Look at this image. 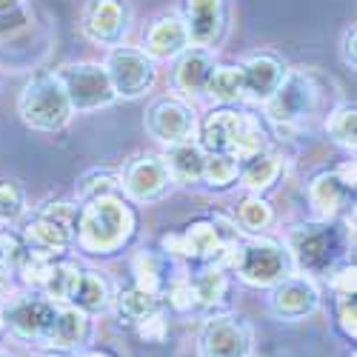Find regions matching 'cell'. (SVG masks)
<instances>
[{
    "instance_id": "obj_28",
    "label": "cell",
    "mask_w": 357,
    "mask_h": 357,
    "mask_svg": "<svg viewBox=\"0 0 357 357\" xmlns=\"http://www.w3.org/2000/svg\"><path fill=\"white\" fill-rule=\"evenodd\" d=\"M203 95L209 100H215L218 106H237L246 98L241 66H215Z\"/></svg>"
},
{
    "instance_id": "obj_34",
    "label": "cell",
    "mask_w": 357,
    "mask_h": 357,
    "mask_svg": "<svg viewBox=\"0 0 357 357\" xmlns=\"http://www.w3.org/2000/svg\"><path fill=\"white\" fill-rule=\"evenodd\" d=\"M29 215L26 203V189L15 177H3L0 181V226H17Z\"/></svg>"
},
{
    "instance_id": "obj_43",
    "label": "cell",
    "mask_w": 357,
    "mask_h": 357,
    "mask_svg": "<svg viewBox=\"0 0 357 357\" xmlns=\"http://www.w3.org/2000/svg\"><path fill=\"white\" fill-rule=\"evenodd\" d=\"M0 357H15V354H12L9 349H0Z\"/></svg>"
},
{
    "instance_id": "obj_21",
    "label": "cell",
    "mask_w": 357,
    "mask_h": 357,
    "mask_svg": "<svg viewBox=\"0 0 357 357\" xmlns=\"http://www.w3.org/2000/svg\"><path fill=\"white\" fill-rule=\"evenodd\" d=\"M143 52L152 57V61H174L181 52H186L192 46L189 32H186V23L181 15H160L152 20V26L146 29V38H143Z\"/></svg>"
},
{
    "instance_id": "obj_31",
    "label": "cell",
    "mask_w": 357,
    "mask_h": 357,
    "mask_svg": "<svg viewBox=\"0 0 357 357\" xmlns=\"http://www.w3.org/2000/svg\"><path fill=\"white\" fill-rule=\"evenodd\" d=\"M234 223L243 234H263L275 223V212L269 200L263 195H246L241 203H237V212H234Z\"/></svg>"
},
{
    "instance_id": "obj_25",
    "label": "cell",
    "mask_w": 357,
    "mask_h": 357,
    "mask_svg": "<svg viewBox=\"0 0 357 357\" xmlns=\"http://www.w3.org/2000/svg\"><path fill=\"white\" fill-rule=\"evenodd\" d=\"M203 158H206V152L197 146V140L166 146L163 160H166V169L172 174L174 186H195V183H200V177H203Z\"/></svg>"
},
{
    "instance_id": "obj_39",
    "label": "cell",
    "mask_w": 357,
    "mask_h": 357,
    "mask_svg": "<svg viewBox=\"0 0 357 357\" xmlns=\"http://www.w3.org/2000/svg\"><path fill=\"white\" fill-rule=\"evenodd\" d=\"M354 43H357V26H346V32H343V40H340V57H343V63L346 66H357V52H354Z\"/></svg>"
},
{
    "instance_id": "obj_12",
    "label": "cell",
    "mask_w": 357,
    "mask_h": 357,
    "mask_svg": "<svg viewBox=\"0 0 357 357\" xmlns=\"http://www.w3.org/2000/svg\"><path fill=\"white\" fill-rule=\"evenodd\" d=\"M121 186H123V197L126 200L146 206V203L163 200L174 189V181H172V174L166 169L163 155L143 152V155H135V158H129L123 163Z\"/></svg>"
},
{
    "instance_id": "obj_14",
    "label": "cell",
    "mask_w": 357,
    "mask_h": 357,
    "mask_svg": "<svg viewBox=\"0 0 357 357\" xmlns=\"http://www.w3.org/2000/svg\"><path fill=\"white\" fill-rule=\"evenodd\" d=\"M252 326L237 314H209L197 335V357H249Z\"/></svg>"
},
{
    "instance_id": "obj_15",
    "label": "cell",
    "mask_w": 357,
    "mask_h": 357,
    "mask_svg": "<svg viewBox=\"0 0 357 357\" xmlns=\"http://www.w3.org/2000/svg\"><path fill=\"white\" fill-rule=\"evenodd\" d=\"M146 132L155 140L172 146V143H186L195 140L197 132V114L192 103H186L177 95H160L149 103L146 117H143Z\"/></svg>"
},
{
    "instance_id": "obj_35",
    "label": "cell",
    "mask_w": 357,
    "mask_h": 357,
    "mask_svg": "<svg viewBox=\"0 0 357 357\" xmlns=\"http://www.w3.org/2000/svg\"><path fill=\"white\" fill-rule=\"evenodd\" d=\"M163 303L177 312V314H189V312H197V297H195V289H192V280L186 272H177L166 280L163 286Z\"/></svg>"
},
{
    "instance_id": "obj_40",
    "label": "cell",
    "mask_w": 357,
    "mask_h": 357,
    "mask_svg": "<svg viewBox=\"0 0 357 357\" xmlns=\"http://www.w3.org/2000/svg\"><path fill=\"white\" fill-rule=\"evenodd\" d=\"M75 357H114V354H109L103 349H89V351H77Z\"/></svg>"
},
{
    "instance_id": "obj_5",
    "label": "cell",
    "mask_w": 357,
    "mask_h": 357,
    "mask_svg": "<svg viewBox=\"0 0 357 357\" xmlns=\"http://www.w3.org/2000/svg\"><path fill=\"white\" fill-rule=\"evenodd\" d=\"M197 146L203 152H229L237 160H243L260 149H266V132L252 114L234 109V106H218L197 123Z\"/></svg>"
},
{
    "instance_id": "obj_8",
    "label": "cell",
    "mask_w": 357,
    "mask_h": 357,
    "mask_svg": "<svg viewBox=\"0 0 357 357\" xmlns=\"http://www.w3.org/2000/svg\"><path fill=\"white\" fill-rule=\"evenodd\" d=\"M57 306L61 303L49 301L46 294H40L35 289H23V291H12V294L6 291V301L0 303L3 329H9V335H15L17 340L38 343L46 349Z\"/></svg>"
},
{
    "instance_id": "obj_6",
    "label": "cell",
    "mask_w": 357,
    "mask_h": 357,
    "mask_svg": "<svg viewBox=\"0 0 357 357\" xmlns=\"http://www.w3.org/2000/svg\"><path fill=\"white\" fill-rule=\"evenodd\" d=\"M17 112H20V121L35 132H61L75 117L61 77L49 69L35 72L26 80L17 100Z\"/></svg>"
},
{
    "instance_id": "obj_10",
    "label": "cell",
    "mask_w": 357,
    "mask_h": 357,
    "mask_svg": "<svg viewBox=\"0 0 357 357\" xmlns=\"http://www.w3.org/2000/svg\"><path fill=\"white\" fill-rule=\"evenodd\" d=\"M57 77H61L66 89V98L75 114L100 112L117 103V95H114L103 63H66L57 69Z\"/></svg>"
},
{
    "instance_id": "obj_13",
    "label": "cell",
    "mask_w": 357,
    "mask_h": 357,
    "mask_svg": "<svg viewBox=\"0 0 357 357\" xmlns=\"http://www.w3.org/2000/svg\"><path fill=\"white\" fill-rule=\"evenodd\" d=\"M229 246L231 243L223 241L212 220H195L183 231H172L163 237L166 255L197 263V266H220V269H223V257Z\"/></svg>"
},
{
    "instance_id": "obj_42",
    "label": "cell",
    "mask_w": 357,
    "mask_h": 357,
    "mask_svg": "<svg viewBox=\"0 0 357 357\" xmlns=\"http://www.w3.org/2000/svg\"><path fill=\"white\" fill-rule=\"evenodd\" d=\"M15 6V0H0V12H6V9H12Z\"/></svg>"
},
{
    "instance_id": "obj_16",
    "label": "cell",
    "mask_w": 357,
    "mask_h": 357,
    "mask_svg": "<svg viewBox=\"0 0 357 357\" xmlns=\"http://www.w3.org/2000/svg\"><path fill=\"white\" fill-rule=\"evenodd\" d=\"M320 309V286L314 278L291 272L269 286V314L280 323H301Z\"/></svg>"
},
{
    "instance_id": "obj_11",
    "label": "cell",
    "mask_w": 357,
    "mask_h": 357,
    "mask_svg": "<svg viewBox=\"0 0 357 357\" xmlns=\"http://www.w3.org/2000/svg\"><path fill=\"white\" fill-rule=\"evenodd\" d=\"M306 195L314 220L343 218L349 209H354V160H346L337 169L317 172L306 186Z\"/></svg>"
},
{
    "instance_id": "obj_1",
    "label": "cell",
    "mask_w": 357,
    "mask_h": 357,
    "mask_svg": "<svg viewBox=\"0 0 357 357\" xmlns=\"http://www.w3.org/2000/svg\"><path fill=\"white\" fill-rule=\"evenodd\" d=\"M354 243V212L346 220H306L289 229L286 252L291 269L309 278H329L340 263H346L349 246Z\"/></svg>"
},
{
    "instance_id": "obj_29",
    "label": "cell",
    "mask_w": 357,
    "mask_h": 357,
    "mask_svg": "<svg viewBox=\"0 0 357 357\" xmlns=\"http://www.w3.org/2000/svg\"><path fill=\"white\" fill-rule=\"evenodd\" d=\"M326 135H329V140L335 146L346 149V152H354V146H357V106H354V100H343L329 109V114H326Z\"/></svg>"
},
{
    "instance_id": "obj_9",
    "label": "cell",
    "mask_w": 357,
    "mask_h": 357,
    "mask_svg": "<svg viewBox=\"0 0 357 357\" xmlns=\"http://www.w3.org/2000/svg\"><path fill=\"white\" fill-rule=\"evenodd\" d=\"M103 69L112 80L117 100L121 98L123 100H137L146 92H152V86L158 80V61H152L143 49L126 46V43L109 49Z\"/></svg>"
},
{
    "instance_id": "obj_37",
    "label": "cell",
    "mask_w": 357,
    "mask_h": 357,
    "mask_svg": "<svg viewBox=\"0 0 357 357\" xmlns=\"http://www.w3.org/2000/svg\"><path fill=\"white\" fill-rule=\"evenodd\" d=\"M335 294V314L337 326L349 340L357 337V306H354V291H332Z\"/></svg>"
},
{
    "instance_id": "obj_44",
    "label": "cell",
    "mask_w": 357,
    "mask_h": 357,
    "mask_svg": "<svg viewBox=\"0 0 357 357\" xmlns=\"http://www.w3.org/2000/svg\"><path fill=\"white\" fill-rule=\"evenodd\" d=\"M3 294H6V286H3V283H0V297H3Z\"/></svg>"
},
{
    "instance_id": "obj_4",
    "label": "cell",
    "mask_w": 357,
    "mask_h": 357,
    "mask_svg": "<svg viewBox=\"0 0 357 357\" xmlns=\"http://www.w3.org/2000/svg\"><path fill=\"white\" fill-rule=\"evenodd\" d=\"M223 269L234 272L237 280L255 289H269L286 275H291V260L280 241L266 234H241L237 241L226 249Z\"/></svg>"
},
{
    "instance_id": "obj_33",
    "label": "cell",
    "mask_w": 357,
    "mask_h": 357,
    "mask_svg": "<svg viewBox=\"0 0 357 357\" xmlns=\"http://www.w3.org/2000/svg\"><path fill=\"white\" fill-rule=\"evenodd\" d=\"M77 200L86 203L92 197H100V195H123V186H121V172H112V169H89L77 177Z\"/></svg>"
},
{
    "instance_id": "obj_26",
    "label": "cell",
    "mask_w": 357,
    "mask_h": 357,
    "mask_svg": "<svg viewBox=\"0 0 357 357\" xmlns=\"http://www.w3.org/2000/svg\"><path fill=\"white\" fill-rule=\"evenodd\" d=\"M112 309L114 314L121 317V323H129V326H137L140 320L152 317L158 312L166 309L163 303V294H155V291H146L140 286H129V289H121L114 297H112Z\"/></svg>"
},
{
    "instance_id": "obj_2",
    "label": "cell",
    "mask_w": 357,
    "mask_h": 357,
    "mask_svg": "<svg viewBox=\"0 0 357 357\" xmlns=\"http://www.w3.org/2000/svg\"><path fill=\"white\" fill-rule=\"evenodd\" d=\"M137 229V215L123 195H100L80 206L75 243L89 255L121 252Z\"/></svg>"
},
{
    "instance_id": "obj_46",
    "label": "cell",
    "mask_w": 357,
    "mask_h": 357,
    "mask_svg": "<svg viewBox=\"0 0 357 357\" xmlns=\"http://www.w3.org/2000/svg\"><path fill=\"white\" fill-rule=\"evenodd\" d=\"M249 357H255V354H249Z\"/></svg>"
},
{
    "instance_id": "obj_18",
    "label": "cell",
    "mask_w": 357,
    "mask_h": 357,
    "mask_svg": "<svg viewBox=\"0 0 357 357\" xmlns=\"http://www.w3.org/2000/svg\"><path fill=\"white\" fill-rule=\"evenodd\" d=\"M289 66L286 61L278 54V52H252L243 57L241 63V75H243V89H246V98L257 100V103H266L275 92L278 86L283 83Z\"/></svg>"
},
{
    "instance_id": "obj_19",
    "label": "cell",
    "mask_w": 357,
    "mask_h": 357,
    "mask_svg": "<svg viewBox=\"0 0 357 357\" xmlns=\"http://www.w3.org/2000/svg\"><path fill=\"white\" fill-rule=\"evenodd\" d=\"M226 0H183V23L192 46L212 49L226 32Z\"/></svg>"
},
{
    "instance_id": "obj_36",
    "label": "cell",
    "mask_w": 357,
    "mask_h": 357,
    "mask_svg": "<svg viewBox=\"0 0 357 357\" xmlns=\"http://www.w3.org/2000/svg\"><path fill=\"white\" fill-rule=\"evenodd\" d=\"M26 246L20 241V234L15 231H0V283L9 289V283L15 280V269L23 257Z\"/></svg>"
},
{
    "instance_id": "obj_30",
    "label": "cell",
    "mask_w": 357,
    "mask_h": 357,
    "mask_svg": "<svg viewBox=\"0 0 357 357\" xmlns=\"http://www.w3.org/2000/svg\"><path fill=\"white\" fill-rule=\"evenodd\" d=\"M172 275H166V257L158 255V252H137L132 257V283L146 289V291H155V294H163V286Z\"/></svg>"
},
{
    "instance_id": "obj_24",
    "label": "cell",
    "mask_w": 357,
    "mask_h": 357,
    "mask_svg": "<svg viewBox=\"0 0 357 357\" xmlns=\"http://www.w3.org/2000/svg\"><path fill=\"white\" fill-rule=\"evenodd\" d=\"M112 297H114V291H112L109 280H106L100 272H95V269H80L77 283H75V289H72V294H69L66 303L75 306V309H80V312H86L89 317H92V314H103V312L112 309Z\"/></svg>"
},
{
    "instance_id": "obj_32",
    "label": "cell",
    "mask_w": 357,
    "mask_h": 357,
    "mask_svg": "<svg viewBox=\"0 0 357 357\" xmlns=\"http://www.w3.org/2000/svg\"><path fill=\"white\" fill-rule=\"evenodd\" d=\"M237 174H241V160H237L234 155H229V152H206L200 183L223 192V189L237 183Z\"/></svg>"
},
{
    "instance_id": "obj_41",
    "label": "cell",
    "mask_w": 357,
    "mask_h": 357,
    "mask_svg": "<svg viewBox=\"0 0 357 357\" xmlns=\"http://www.w3.org/2000/svg\"><path fill=\"white\" fill-rule=\"evenodd\" d=\"M35 357H75L72 351H54V349H46V351H40V354H35Z\"/></svg>"
},
{
    "instance_id": "obj_38",
    "label": "cell",
    "mask_w": 357,
    "mask_h": 357,
    "mask_svg": "<svg viewBox=\"0 0 357 357\" xmlns=\"http://www.w3.org/2000/svg\"><path fill=\"white\" fill-rule=\"evenodd\" d=\"M135 332L140 335V340H143V343H155V346L166 343L169 326H166V317H163V312H158V314H152V317L140 320V323L135 326Z\"/></svg>"
},
{
    "instance_id": "obj_27",
    "label": "cell",
    "mask_w": 357,
    "mask_h": 357,
    "mask_svg": "<svg viewBox=\"0 0 357 357\" xmlns=\"http://www.w3.org/2000/svg\"><path fill=\"white\" fill-rule=\"evenodd\" d=\"M195 297H197V309H203L206 314L215 312L229 294V272L220 266H200L197 272L189 275Z\"/></svg>"
},
{
    "instance_id": "obj_7",
    "label": "cell",
    "mask_w": 357,
    "mask_h": 357,
    "mask_svg": "<svg viewBox=\"0 0 357 357\" xmlns=\"http://www.w3.org/2000/svg\"><path fill=\"white\" fill-rule=\"evenodd\" d=\"M80 206L69 200L43 203L32 218H23L20 241L29 252L43 257H66L75 246V229H77Z\"/></svg>"
},
{
    "instance_id": "obj_45",
    "label": "cell",
    "mask_w": 357,
    "mask_h": 357,
    "mask_svg": "<svg viewBox=\"0 0 357 357\" xmlns=\"http://www.w3.org/2000/svg\"><path fill=\"white\" fill-rule=\"evenodd\" d=\"M0 332H3V314H0Z\"/></svg>"
},
{
    "instance_id": "obj_23",
    "label": "cell",
    "mask_w": 357,
    "mask_h": 357,
    "mask_svg": "<svg viewBox=\"0 0 357 357\" xmlns=\"http://www.w3.org/2000/svg\"><path fill=\"white\" fill-rule=\"evenodd\" d=\"M283 174V158L275 149H260V152L249 155L241 160V174H237V183L246 186L252 195H266L269 189L278 186Z\"/></svg>"
},
{
    "instance_id": "obj_22",
    "label": "cell",
    "mask_w": 357,
    "mask_h": 357,
    "mask_svg": "<svg viewBox=\"0 0 357 357\" xmlns=\"http://www.w3.org/2000/svg\"><path fill=\"white\" fill-rule=\"evenodd\" d=\"M89 335H92V320H89V314L69 306V303H61L57 306V314H54V323H52L46 349L77 354L86 346Z\"/></svg>"
},
{
    "instance_id": "obj_17",
    "label": "cell",
    "mask_w": 357,
    "mask_h": 357,
    "mask_svg": "<svg viewBox=\"0 0 357 357\" xmlns=\"http://www.w3.org/2000/svg\"><path fill=\"white\" fill-rule=\"evenodd\" d=\"M132 26L129 0H86L83 32L100 46H121Z\"/></svg>"
},
{
    "instance_id": "obj_3",
    "label": "cell",
    "mask_w": 357,
    "mask_h": 357,
    "mask_svg": "<svg viewBox=\"0 0 357 357\" xmlns=\"http://www.w3.org/2000/svg\"><path fill=\"white\" fill-rule=\"evenodd\" d=\"M326 77L314 69H289L278 92L266 100V117L272 126L283 132H301L309 126L320 109L326 106V92H323Z\"/></svg>"
},
{
    "instance_id": "obj_20",
    "label": "cell",
    "mask_w": 357,
    "mask_h": 357,
    "mask_svg": "<svg viewBox=\"0 0 357 357\" xmlns=\"http://www.w3.org/2000/svg\"><path fill=\"white\" fill-rule=\"evenodd\" d=\"M215 69V52L203 46H189L174 57L172 69V86L174 92H181L183 98H200L206 92V83Z\"/></svg>"
}]
</instances>
